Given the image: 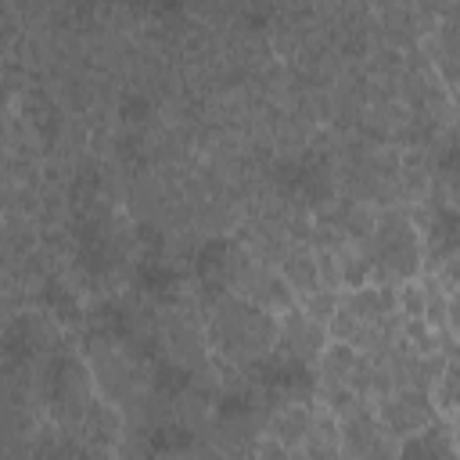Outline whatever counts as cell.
<instances>
[{"label": "cell", "mask_w": 460, "mask_h": 460, "mask_svg": "<svg viewBox=\"0 0 460 460\" xmlns=\"http://www.w3.org/2000/svg\"><path fill=\"white\" fill-rule=\"evenodd\" d=\"M449 313H453V323H456V331H460V298L453 302V309H449Z\"/></svg>", "instance_id": "6da1fadb"}]
</instances>
